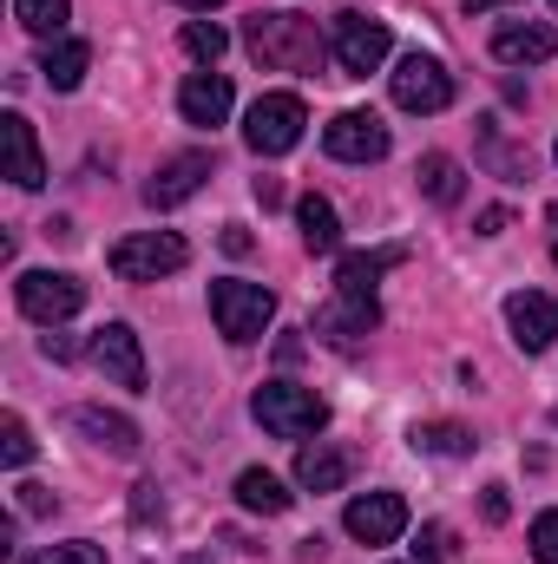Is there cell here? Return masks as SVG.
I'll return each instance as SVG.
<instances>
[{
  "mask_svg": "<svg viewBox=\"0 0 558 564\" xmlns=\"http://www.w3.org/2000/svg\"><path fill=\"white\" fill-rule=\"evenodd\" d=\"M244 46L264 73H309L322 59V33L309 13H250L244 20Z\"/></svg>",
  "mask_w": 558,
  "mask_h": 564,
  "instance_id": "obj_1",
  "label": "cell"
},
{
  "mask_svg": "<svg viewBox=\"0 0 558 564\" xmlns=\"http://www.w3.org/2000/svg\"><path fill=\"white\" fill-rule=\"evenodd\" d=\"M211 322H217V335L224 341H264V328L277 322V295L264 289V282H244V276H224L211 282Z\"/></svg>",
  "mask_w": 558,
  "mask_h": 564,
  "instance_id": "obj_2",
  "label": "cell"
},
{
  "mask_svg": "<svg viewBox=\"0 0 558 564\" xmlns=\"http://www.w3.org/2000/svg\"><path fill=\"white\" fill-rule=\"evenodd\" d=\"M250 414L264 421V433H277V440H309V433L329 426V401L315 388H296V381H264L250 394Z\"/></svg>",
  "mask_w": 558,
  "mask_h": 564,
  "instance_id": "obj_3",
  "label": "cell"
},
{
  "mask_svg": "<svg viewBox=\"0 0 558 564\" xmlns=\"http://www.w3.org/2000/svg\"><path fill=\"white\" fill-rule=\"evenodd\" d=\"M106 263H112L119 282H158V276H171V270L191 263V243L178 230H139V237H119Z\"/></svg>",
  "mask_w": 558,
  "mask_h": 564,
  "instance_id": "obj_4",
  "label": "cell"
},
{
  "mask_svg": "<svg viewBox=\"0 0 558 564\" xmlns=\"http://www.w3.org/2000/svg\"><path fill=\"white\" fill-rule=\"evenodd\" d=\"M388 46H395V40H388V20H368V13H335V20H329V53H335L342 79L382 73Z\"/></svg>",
  "mask_w": 558,
  "mask_h": 564,
  "instance_id": "obj_5",
  "label": "cell"
},
{
  "mask_svg": "<svg viewBox=\"0 0 558 564\" xmlns=\"http://www.w3.org/2000/svg\"><path fill=\"white\" fill-rule=\"evenodd\" d=\"M302 126H309V112H302L296 93H264V99L244 112V144H250L257 158H282V151L302 144Z\"/></svg>",
  "mask_w": 558,
  "mask_h": 564,
  "instance_id": "obj_6",
  "label": "cell"
},
{
  "mask_svg": "<svg viewBox=\"0 0 558 564\" xmlns=\"http://www.w3.org/2000/svg\"><path fill=\"white\" fill-rule=\"evenodd\" d=\"M13 295H20V315H26V322H40V328H60L66 315H79V302H86V282L66 276V270H26V276L13 282Z\"/></svg>",
  "mask_w": 558,
  "mask_h": 564,
  "instance_id": "obj_7",
  "label": "cell"
},
{
  "mask_svg": "<svg viewBox=\"0 0 558 564\" xmlns=\"http://www.w3.org/2000/svg\"><path fill=\"white\" fill-rule=\"evenodd\" d=\"M388 86H395L401 112H447L453 106V73L433 53H401V66L388 73Z\"/></svg>",
  "mask_w": 558,
  "mask_h": 564,
  "instance_id": "obj_8",
  "label": "cell"
},
{
  "mask_svg": "<svg viewBox=\"0 0 558 564\" xmlns=\"http://www.w3.org/2000/svg\"><path fill=\"white\" fill-rule=\"evenodd\" d=\"M342 525L355 545H395L408 532V499L401 492H362V499H348Z\"/></svg>",
  "mask_w": 558,
  "mask_h": 564,
  "instance_id": "obj_9",
  "label": "cell"
},
{
  "mask_svg": "<svg viewBox=\"0 0 558 564\" xmlns=\"http://www.w3.org/2000/svg\"><path fill=\"white\" fill-rule=\"evenodd\" d=\"M93 368L112 381V388H132L139 394L144 381V348H139V335H132V322H106V328H93Z\"/></svg>",
  "mask_w": 558,
  "mask_h": 564,
  "instance_id": "obj_10",
  "label": "cell"
},
{
  "mask_svg": "<svg viewBox=\"0 0 558 564\" xmlns=\"http://www.w3.org/2000/svg\"><path fill=\"white\" fill-rule=\"evenodd\" d=\"M322 151L342 164H375V158H388V126L375 112H335L322 126Z\"/></svg>",
  "mask_w": 558,
  "mask_h": 564,
  "instance_id": "obj_11",
  "label": "cell"
},
{
  "mask_svg": "<svg viewBox=\"0 0 558 564\" xmlns=\"http://www.w3.org/2000/svg\"><path fill=\"white\" fill-rule=\"evenodd\" d=\"M204 177H211V151H178V158H164V164L151 171L144 204H151V210H178L184 197L204 191Z\"/></svg>",
  "mask_w": 558,
  "mask_h": 564,
  "instance_id": "obj_12",
  "label": "cell"
},
{
  "mask_svg": "<svg viewBox=\"0 0 558 564\" xmlns=\"http://www.w3.org/2000/svg\"><path fill=\"white\" fill-rule=\"evenodd\" d=\"M382 322V302L375 295H348V289H335V302L329 308H315V335L329 341V348H362V335Z\"/></svg>",
  "mask_w": 558,
  "mask_h": 564,
  "instance_id": "obj_13",
  "label": "cell"
},
{
  "mask_svg": "<svg viewBox=\"0 0 558 564\" xmlns=\"http://www.w3.org/2000/svg\"><path fill=\"white\" fill-rule=\"evenodd\" d=\"M506 328L526 355H546L558 341V295H539V289H519L506 295Z\"/></svg>",
  "mask_w": 558,
  "mask_h": 564,
  "instance_id": "obj_14",
  "label": "cell"
},
{
  "mask_svg": "<svg viewBox=\"0 0 558 564\" xmlns=\"http://www.w3.org/2000/svg\"><path fill=\"white\" fill-rule=\"evenodd\" d=\"M552 53H558V33L546 20H506L493 33V59H506V66H546Z\"/></svg>",
  "mask_w": 558,
  "mask_h": 564,
  "instance_id": "obj_15",
  "label": "cell"
},
{
  "mask_svg": "<svg viewBox=\"0 0 558 564\" xmlns=\"http://www.w3.org/2000/svg\"><path fill=\"white\" fill-rule=\"evenodd\" d=\"M0 151H7V177H13L20 191H40V184H46L40 139H33V126H26L20 112H7V119H0Z\"/></svg>",
  "mask_w": 558,
  "mask_h": 564,
  "instance_id": "obj_16",
  "label": "cell"
},
{
  "mask_svg": "<svg viewBox=\"0 0 558 564\" xmlns=\"http://www.w3.org/2000/svg\"><path fill=\"white\" fill-rule=\"evenodd\" d=\"M348 473H355V453L348 446H329V440L302 446V459H296V486L302 492H342Z\"/></svg>",
  "mask_w": 558,
  "mask_h": 564,
  "instance_id": "obj_17",
  "label": "cell"
},
{
  "mask_svg": "<svg viewBox=\"0 0 558 564\" xmlns=\"http://www.w3.org/2000/svg\"><path fill=\"white\" fill-rule=\"evenodd\" d=\"M408 263V243H382V250H348L342 263H335V289H348V295H375V282L388 276V270H401Z\"/></svg>",
  "mask_w": 558,
  "mask_h": 564,
  "instance_id": "obj_18",
  "label": "cell"
},
{
  "mask_svg": "<svg viewBox=\"0 0 558 564\" xmlns=\"http://www.w3.org/2000/svg\"><path fill=\"white\" fill-rule=\"evenodd\" d=\"M178 112H184L191 126H224V119H230V79H224V73H191V79L178 86Z\"/></svg>",
  "mask_w": 558,
  "mask_h": 564,
  "instance_id": "obj_19",
  "label": "cell"
},
{
  "mask_svg": "<svg viewBox=\"0 0 558 564\" xmlns=\"http://www.w3.org/2000/svg\"><path fill=\"white\" fill-rule=\"evenodd\" d=\"M86 66H93V46H86L79 33H60V40H46V53H40V73H46L53 93H73V86L86 79Z\"/></svg>",
  "mask_w": 558,
  "mask_h": 564,
  "instance_id": "obj_20",
  "label": "cell"
},
{
  "mask_svg": "<svg viewBox=\"0 0 558 564\" xmlns=\"http://www.w3.org/2000/svg\"><path fill=\"white\" fill-rule=\"evenodd\" d=\"M73 426H79L93 446L119 453V459H132V453H139V426L126 421V414H106V408H73Z\"/></svg>",
  "mask_w": 558,
  "mask_h": 564,
  "instance_id": "obj_21",
  "label": "cell"
},
{
  "mask_svg": "<svg viewBox=\"0 0 558 564\" xmlns=\"http://www.w3.org/2000/svg\"><path fill=\"white\" fill-rule=\"evenodd\" d=\"M237 506H244V512H264V519H277V512H289V506H296V492L282 486L277 473L250 466V473H237Z\"/></svg>",
  "mask_w": 558,
  "mask_h": 564,
  "instance_id": "obj_22",
  "label": "cell"
},
{
  "mask_svg": "<svg viewBox=\"0 0 558 564\" xmlns=\"http://www.w3.org/2000/svg\"><path fill=\"white\" fill-rule=\"evenodd\" d=\"M296 224H302V250H309V257H329V250L342 243V217H335L329 197H302V204H296Z\"/></svg>",
  "mask_w": 558,
  "mask_h": 564,
  "instance_id": "obj_23",
  "label": "cell"
},
{
  "mask_svg": "<svg viewBox=\"0 0 558 564\" xmlns=\"http://www.w3.org/2000/svg\"><path fill=\"white\" fill-rule=\"evenodd\" d=\"M408 440H415L420 453H440V459H460V453H473V446H480V440H473V426H460V421H420Z\"/></svg>",
  "mask_w": 558,
  "mask_h": 564,
  "instance_id": "obj_24",
  "label": "cell"
},
{
  "mask_svg": "<svg viewBox=\"0 0 558 564\" xmlns=\"http://www.w3.org/2000/svg\"><path fill=\"white\" fill-rule=\"evenodd\" d=\"M480 158H486V164H493V177H506V184H526V177H533L526 151H513V144L500 139V126H493V119H480Z\"/></svg>",
  "mask_w": 558,
  "mask_h": 564,
  "instance_id": "obj_25",
  "label": "cell"
},
{
  "mask_svg": "<svg viewBox=\"0 0 558 564\" xmlns=\"http://www.w3.org/2000/svg\"><path fill=\"white\" fill-rule=\"evenodd\" d=\"M13 20L26 33H40V40H60L66 20H73V0H13Z\"/></svg>",
  "mask_w": 558,
  "mask_h": 564,
  "instance_id": "obj_26",
  "label": "cell"
},
{
  "mask_svg": "<svg viewBox=\"0 0 558 564\" xmlns=\"http://www.w3.org/2000/svg\"><path fill=\"white\" fill-rule=\"evenodd\" d=\"M415 177H420V191H427L433 204H460V191H466V184H460V164H453L447 151H427Z\"/></svg>",
  "mask_w": 558,
  "mask_h": 564,
  "instance_id": "obj_27",
  "label": "cell"
},
{
  "mask_svg": "<svg viewBox=\"0 0 558 564\" xmlns=\"http://www.w3.org/2000/svg\"><path fill=\"white\" fill-rule=\"evenodd\" d=\"M224 46H230V33H224L217 20H191V26H184V53H191V59L217 66V59H224Z\"/></svg>",
  "mask_w": 558,
  "mask_h": 564,
  "instance_id": "obj_28",
  "label": "cell"
},
{
  "mask_svg": "<svg viewBox=\"0 0 558 564\" xmlns=\"http://www.w3.org/2000/svg\"><path fill=\"white\" fill-rule=\"evenodd\" d=\"M26 459H33V433H26L20 414H7V421H0V466H13V473H20Z\"/></svg>",
  "mask_w": 558,
  "mask_h": 564,
  "instance_id": "obj_29",
  "label": "cell"
},
{
  "mask_svg": "<svg viewBox=\"0 0 558 564\" xmlns=\"http://www.w3.org/2000/svg\"><path fill=\"white\" fill-rule=\"evenodd\" d=\"M26 564H106V552L93 539H73V545H46L40 558H26Z\"/></svg>",
  "mask_w": 558,
  "mask_h": 564,
  "instance_id": "obj_30",
  "label": "cell"
},
{
  "mask_svg": "<svg viewBox=\"0 0 558 564\" xmlns=\"http://www.w3.org/2000/svg\"><path fill=\"white\" fill-rule=\"evenodd\" d=\"M526 545H533V558L539 564H558V506L533 519V539H526Z\"/></svg>",
  "mask_w": 558,
  "mask_h": 564,
  "instance_id": "obj_31",
  "label": "cell"
},
{
  "mask_svg": "<svg viewBox=\"0 0 558 564\" xmlns=\"http://www.w3.org/2000/svg\"><path fill=\"white\" fill-rule=\"evenodd\" d=\"M415 558L420 564H447V558H453V532H447V525H420Z\"/></svg>",
  "mask_w": 558,
  "mask_h": 564,
  "instance_id": "obj_32",
  "label": "cell"
},
{
  "mask_svg": "<svg viewBox=\"0 0 558 564\" xmlns=\"http://www.w3.org/2000/svg\"><path fill=\"white\" fill-rule=\"evenodd\" d=\"M480 512H486V525H506V519H513V499H506V486H486V492H480Z\"/></svg>",
  "mask_w": 558,
  "mask_h": 564,
  "instance_id": "obj_33",
  "label": "cell"
},
{
  "mask_svg": "<svg viewBox=\"0 0 558 564\" xmlns=\"http://www.w3.org/2000/svg\"><path fill=\"white\" fill-rule=\"evenodd\" d=\"M500 230H513V210H500V204L480 210V237H500Z\"/></svg>",
  "mask_w": 558,
  "mask_h": 564,
  "instance_id": "obj_34",
  "label": "cell"
},
{
  "mask_svg": "<svg viewBox=\"0 0 558 564\" xmlns=\"http://www.w3.org/2000/svg\"><path fill=\"white\" fill-rule=\"evenodd\" d=\"M13 492H20V512H46V506H53L46 486H13Z\"/></svg>",
  "mask_w": 558,
  "mask_h": 564,
  "instance_id": "obj_35",
  "label": "cell"
},
{
  "mask_svg": "<svg viewBox=\"0 0 558 564\" xmlns=\"http://www.w3.org/2000/svg\"><path fill=\"white\" fill-rule=\"evenodd\" d=\"M40 348H46V361H73L79 355V341H66V335H46Z\"/></svg>",
  "mask_w": 558,
  "mask_h": 564,
  "instance_id": "obj_36",
  "label": "cell"
},
{
  "mask_svg": "<svg viewBox=\"0 0 558 564\" xmlns=\"http://www.w3.org/2000/svg\"><path fill=\"white\" fill-rule=\"evenodd\" d=\"M257 204H264V210H277V204H282V184H277V177H257Z\"/></svg>",
  "mask_w": 558,
  "mask_h": 564,
  "instance_id": "obj_37",
  "label": "cell"
},
{
  "mask_svg": "<svg viewBox=\"0 0 558 564\" xmlns=\"http://www.w3.org/2000/svg\"><path fill=\"white\" fill-rule=\"evenodd\" d=\"M224 250H230V257H244V250H250V230H237V224H230V230H224Z\"/></svg>",
  "mask_w": 558,
  "mask_h": 564,
  "instance_id": "obj_38",
  "label": "cell"
},
{
  "mask_svg": "<svg viewBox=\"0 0 558 564\" xmlns=\"http://www.w3.org/2000/svg\"><path fill=\"white\" fill-rule=\"evenodd\" d=\"M493 7H513V0H466V13H493Z\"/></svg>",
  "mask_w": 558,
  "mask_h": 564,
  "instance_id": "obj_39",
  "label": "cell"
},
{
  "mask_svg": "<svg viewBox=\"0 0 558 564\" xmlns=\"http://www.w3.org/2000/svg\"><path fill=\"white\" fill-rule=\"evenodd\" d=\"M178 7H191V13H217L224 0H178Z\"/></svg>",
  "mask_w": 558,
  "mask_h": 564,
  "instance_id": "obj_40",
  "label": "cell"
},
{
  "mask_svg": "<svg viewBox=\"0 0 558 564\" xmlns=\"http://www.w3.org/2000/svg\"><path fill=\"white\" fill-rule=\"evenodd\" d=\"M546 217H552V224H558V204H552V210H546Z\"/></svg>",
  "mask_w": 558,
  "mask_h": 564,
  "instance_id": "obj_41",
  "label": "cell"
},
{
  "mask_svg": "<svg viewBox=\"0 0 558 564\" xmlns=\"http://www.w3.org/2000/svg\"><path fill=\"white\" fill-rule=\"evenodd\" d=\"M552 263H558V250H552Z\"/></svg>",
  "mask_w": 558,
  "mask_h": 564,
  "instance_id": "obj_42",
  "label": "cell"
},
{
  "mask_svg": "<svg viewBox=\"0 0 558 564\" xmlns=\"http://www.w3.org/2000/svg\"><path fill=\"white\" fill-rule=\"evenodd\" d=\"M552 421H558V408H552Z\"/></svg>",
  "mask_w": 558,
  "mask_h": 564,
  "instance_id": "obj_43",
  "label": "cell"
},
{
  "mask_svg": "<svg viewBox=\"0 0 558 564\" xmlns=\"http://www.w3.org/2000/svg\"><path fill=\"white\" fill-rule=\"evenodd\" d=\"M552 7H558V0H552Z\"/></svg>",
  "mask_w": 558,
  "mask_h": 564,
  "instance_id": "obj_44",
  "label": "cell"
},
{
  "mask_svg": "<svg viewBox=\"0 0 558 564\" xmlns=\"http://www.w3.org/2000/svg\"><path fill=\"white\" fill-rule=\"evenodd\" d=\"M552 151H558V144H552Z\"/></svg>",
  "mask_w": 558,
  "mask_h": 564,
  "instance_id": "obj_45",
  "label": "cell"
},
{
  "mask_svg": "<svg viewBox=\"0 0 558 564\" xmlns=\"http://www.w3.org/2000/svg\"><path fill=\"white\" fill-rule=\"evenodd\" d=\"M197 564H204V558H197Z\"/></svg>",
  "mask_w": 558,
  "mask_h": 564,
  "instance_id": "obj_46",
  "label": "cell"
}]
</instances>
